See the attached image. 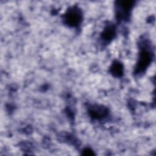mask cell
Here are the masks:
<instances>
[{
    "label": "cell",
    "mask_w": 156,
    "mask_h": 156,
    "mask_svg": "<svg viewBox=\"0 0 156 156\" xmlns=\"http://www.w3.org/2000/svg\"><path fill=\"white\" fill-rule=\"evenodd\" d=\"M151 61V55L147 52L144 51L141 53L140 59L138 63V67L140 69H143L146 67H147V65Z\"/></svg>",
    "instance_id": "7a4b0ae2"
},
{
    "label": "cell",
    "mask_w": 156,
    "mask_h": 156,
    "mask_svg": "<svg viewBox=\"0 0 156 156\" xmlns=\"http://www.w3.org/2000/svg\"><path fill=\"white\" fill-rule=\"evenodd\" d=\"M82 15L78 9L73 8L69 10L65 15V20L68 25L74 26L81 21Z\"/></svg>",
    "instance_id": "6da1fadb"
}]
</instances>
